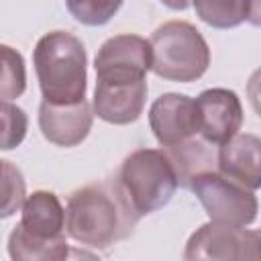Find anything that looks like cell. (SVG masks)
Returning <instances> with one entry per match:
<instances>
[{
    "instance_id": "cell-20",
    "label": "cell",
    "mask_w": 261,
    "mask_h": 261,
    "mask_svg": "<svg viewBox=\"0 0 261 261\" xmlns=\"http://www.w3.org/2000/svg\"><path fill=\"white\" fill-rule=\"evenodd\" d=\"M27 112L16 104H10V100H2V151L18 147L27 135Z\"/></svg>"
},
{
    "instance_id": "cell-23",
    "label": "cell",
    "mask_w": 261,
    "mask_h": 261,
    "mask_svg": "<svg viewBox=\"0 0 261 261\" xmlns=\"http://www.w3.org/2000/svg\"><path fill=\"white\" fill-rule=\"evenodd\" d=\"M161 4H165L167 8H171V10H186L190 4H192V0H159Z\"/></svg>"
},
{
    "instance_id": "cell-11",
    "label": "cell",
    "mask_w": 261,
    "mask_h": 261,
    "mask_svg": "<svg viewBox=\"0 0 261 261\" xmlns=\"http://www.w3.org/2000/svg\"><path fill=\"white\" fill-rule=\"evenodd\" d=\"M147 80L139 82H96L94 90V114L108 124L135 122L147 102Z\"/></svg>"
},
{
    "instance_id": "cell-18",
    "label": "cell",
    "mask_w": 261,
    "mask_h": 261,
    "mask_svg": "<svg viewBox=\"0 0 261 261\" xmlns=\"http://www.w3.org/2000/svg\"><path fill=\"white\" fill-rule=\"evenodd\" d=\"M124 0H65L69 14L86 27L106 24L122 6Z\"/></svg>"
},
{
    "instance_id": "cell-4",
    "label": "cell",
    "mask_w": 261,
    "mask_h": 261,
    "mask_svg": "<svg viewBox=\"0 0 261 261\" xmlns=\"http://www.w3.org/2000/svg\"><path fill=\"white\" fill-rule=\"evenodd\" d=\"M149 41L153 51L151 71L163 80L190 84L200 80L210 65V47L192 22H163Z\"/></svg>"
},
{
    "instance_id": "cell-7",
    "label": "cell",
    "mask_w": 261,
    "mask_h": 261,
    "mask_svg": "<svg viewBox=\"0 0 261 261\" xmlns=\"http://www.w3.org/2000/svg\"><path fill=\"white\" fill-rule=\"evenodd\" d=\"M151 65V41L130 33L106 39L94 59L96 82H139Z\"/></svg>"
},
{
    "instance_id": "cell-12",
    "label": "cell",
    "mask_w": 261,
    "mask_h": 261,
    "mask_svg": "<svg viewBox=\"0 0 261 261\" xmlns=\"http://www.w3.org/2000/svg\"><path fill=\"white\" fill-rule=\"evenodd\" d=\"M216 167L228 179L247 190L261 188V137L251 133H237L222 143L216 153Z\"/></svg>"
},
{
    "instance_id": "cell-6",
    "label": "cell",
    "mask_w": 261,
    "mask_h": 261,
    "mask_svg": "<svg viewBox=\"0 0 261 261\" xmlns=\"http://www.w3.org/2000/svg\"><path fill=\"white\" fill-rule=\"evenodd\" d=\"M184 259H261V228L247 230L210 220L190 234Z\"/></svg>"
},
{
    "instance_id": "cell-1",
    "label": "cell",
    "mask_w": 261,
    "mask_h": 261,
    "mask_svg": "<svg viewBox=\"0 0 261 261\" xmlns=\"http://www.w3.org/2000/svg\"><path fill=\"white\" fill-rule=\"evenodd\" d=\"M139 214L118 179H106L75 190L65 206V232L84 247L108 249L133 234Z\"/></svg>"
},
{
    "instance_id": "cell-17",
    "label": "cell",
    "mask_w": 261,
    "mask_h": 261,
    "mask_svg": "<svg viewBox=\"0 0 261 261\" xmlns=\"http://www.w3.org/2000/svg\"><path fill=\"white\" fill-rule=\"evenodd\" d=\"M2 84L0 96L2 100H14L22 96L27 90V69L22 55L10 45H2Z\"/></svg>"
},
{
    "instance_id": "cell-14",
    "label": "cell",
    "mask_w": 261,
    "mask_h": 261,
    "mask_svg": "<svg viewBox=\"0 0 261 261\" xmlns=\"http://www.w3.org/2000/svg\"><path fill=\"white\" fill-rule=\"evenodd\" d=\"M8 255L14 261H59L69 257V245L61 239H37L18 222L8 237Z\"/></svg>"
},
{
    "instance_id": "cell-19",
    "label": "cell",
    "mask_w": 261,
    "mask_h": 261,
    "mask_svg": "<svg viewBox=\"0 0 261 261\" xmlns=\"http://www.w3.org/2000/svg\"><path fill=\"white\" fill-rule=\"evenodd\" d=\"M2 218L12 216L18 208H22L27 194H24V179L18 167L12 161L2 159Z\"/></svg>"
},
{
    "instance_id": "cell-21",
    "label": "cell",
    "mask_w": 261,
    "mask_h": 261,
    "mask_svg": "<svg viewBox=\"0 0 261 261\" xmlns=\"http://www.w3.org/2000/svg\"><path fill=\"white\" fill-rule=\"evenodd\" d=\"M247 98H249L251 108L261 118V67H257L247 80Z\"/></svg>"
},
{
    "instance_id": "cell-15",
    "label": "cell",
    "mask_w": 261,
    "mask_h": 261,
    "mask_svg": "<svg viewBox=\"0 0 261 261\" xmlns=\"http://www.w3.org/2000/svg\"><path fill=\"white\" fill-rule=\"evenodd\" d=\"M165 151L169 153V157L177 169L179 186H186V188L196 173L214 169V163H216L212 143H208L204 137L190 139L188 143H181L177 147H169Z\"/></svg>"
},
{
    "instance_id": "cell-9",
    "label": "cell",
    "mask_w": 261,
    "mask_h": 261,
    "mask_svg": "<svg viewBox=\"0 0 261 261\" xmlns=\"http://www.w3.org/2000/svg\"><path fill=\"white\" fill-rule=\"evenodd\" d=\"M200 112V135L212 143L222 145L232 139L243 126V104L232 90L210 88L204 90L198 98Z\"/></svg>"
},
{
    "instance_id": "cell-5",
    "label": "cell",
    "mask_w": 261,
    "mask_h": 261,
    "mask_svg": "<svg viewBox=\"0 0 261 261\" xmlns=\"http://www.w3.org/2000/svg\"><path fill=\"white\" fill-rule=\"evenodd\" d=\"M188 188L196 194L212 222L249 226L257 218L259 202L253 190L228 179L220 171H200L190 179Z\"/></svg>"
},
{
    "instance_id": "cell-16",
    "label": "cell",
    "mask_w": 261,
    "mask_h": 261,
    "mask_svg": "<svg viewBox=\"0 0 261 261\" xmlns=\"http://www.w3.org/2000/svg\"><path fill=\"white\" fill-rule=\"evenodd\" d=\"M202 22L214 29H232L247 20V0H192Z\"/></svg>"
},
{
    "instance_id": "cell-3",
    "label": "cell",
    "mask_w": 261,
    "mask_h": 261,
    "mask_svg": "<svg viewBox=\"0 0 261 261\" xmlns=\"http://www.w3.org/2000/svg\"><path fill=\"white\" fill-rule=\"evenodd\" d=\"M118 184L139 216L169 204L179 188L177 169L165 149H137L120 165Z\"/></svg>"
},
{
    "instance_id": "cell-8",
    "label": "cell",
    "mask_w": 261,
    "mask_h": 261,
    "mask_svg": "<svg viewBox=\"0 0 261 261\" xmlns=\"http://www.w3.org/2000/svg\"><path fill=\"white\" fill-rule=\"evenodd\" d=\"M149 126L165 149L188 143L200 135V112L194 98L186 94H161L149 108Z\"/></svg>"
},
{
    "instance_id": "cell-2",
    "label": "cell",
    "mask_w": 261,
    "mask_h": 261,
    "mask_svg": "<svg viewBox=\"0 0 261 261\" xmlns=\"http://www.w3.org/2000/svg\"><path fill=\"white\" fill-rule=\"evenodd\" d=\"M33 65L43 100L75 104L86 100L88 55L84 43L67 31L43 35L33 51Z\"/></svg>"
},
{
    "instance_id": "cell-13",
    "label": "cell",
    "mask_w": 261,
    "mask_h": 261,
    "mask_svg": "<svg viewBox=\"0 0 261 261\" xmlns=\"http://www.w3.org/2000/svg\"><path fill=\"white\" fill-rule=\"evenodd\" d=\"M20 210V224L33 237L49 241L65 237V208L61 206L57 194L37 190L27 196Z\"/></svg>"
},
{
    "instance_id": "cell-10",
    "label": "cell",
    "mask_w": 261,
    "mask_h": 261,
    "mask_svg": "<svg viewBox=\"0 0 261 261\" xmlns=\"http://www.w3.org/2000/svg\"><path fill=\"white\" fill-rule=\"evenodd\" d=\"M94 108L88 100L75 104H53L43 100L39 106L41 135L57 147H75L92 130Z\"/></svg>"
},
{
    "instance_id": "cell-22",
    "label": "cell",
    "mask_w": 261,
    "mask_h": 261,
    "mask_svg": "<svg viewBox=\"0 0 261 261\" xmlns=\"http://www.w3.org/2000/svg\"><path fill=\"white\" fill-rule=\"evenodd\" d=\"M247 22L261 27V0H247Z\"/></svg>"
}]
</instances>
